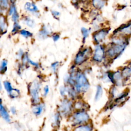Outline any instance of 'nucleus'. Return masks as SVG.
Returning <instances> with one entry per match:
<instances>
[{
  "instance_id": "obj_1",
  "label": "nucleus",
  "mask_w": 131,
  "mask_h": 131,
  "mask_svg": "<svg viewBox=\"0 0 131 131\" xmlns=\"http://www.w3.org/2000/svg\"><path fill=\"white\" fill-rule=\"evenodd\" d=\"M129 44V37L120 34L113 35L111 42L106 49V56L115 59L120 56Z\"/></svg>"
},
{
  "instance_id": "obj_2",
  "label": "nucleus",
  "mask_w": 131,
  "mask_h": 131,
  "mask_svg": "<svg viewBox=\"0 0 131 131\" xmlns=\"http://www.w3.org/2000/svg\"><path fill=\"white\" fill-rule=\"evenodd\" d=\"M75 88L77 92H85L89 87V83L85 76L82 73H77L76 75Z\"/></svg>"
},
{
  "instance_id": "obj_3",
  "label": "nucleus",
  "mask_w": 131,
  "mask_h": 131,
  "mask_svg": "<svg viewBox=\"0 0 131 131\" xmlns=\"http://www.w3.org/2000/svg\"><path fill=\"white\" fill-rule=\"evenodd\" d=\"M91 49L90 48H85L81 51H79L75 58V63L79 65L84 62L89 57L91 54Z\"/></svg>"
},
{
  "instance_id": "obj_4",
  "label": "nucleus",
  "mask_w": 131,
  "mask_h": 131,
  "mask_svg": "<svg viewBox=\"0 0 131 131\" xmlns=\"http://www.w3.org/2000/svg\"><path fill=\"white\" fill-rule=\"evenodd\" d=\"M120 34L129 37L131 36V20L127 23L121 25L116 30H115L113 35Z\"/></svg>"
},
{
  "instance_id": "obj_5",
  "label": "nucleus",
  "mask_w": 131,
  "mask_h": 131,
  "mask_svg": "<svg viewBox=\"0 0 131 131\" xmlns=\"http://www.w3.org/2000/svg\"><path fill=\"white\" fill-rule=\"evenodd\" d=\"M106 56V50L103 46L97 44L95 47L93 59L98 62H101Z\"/></svg>"
},
{
  "instance_id": "obj_6",
  "label": "nucleus",
  "mask_w": 131,
  "mask_h": 131,
  "mask_svg": "<svg viewBox=\"0 0 131 131\" xmlns=\"http://www.w3.org/2000/svg\"><path fill=\"white\" fill-rule=\"evenodd\" d=\"M72 122L74 125H79L87 121L89 116L87 113L83 111H78L74 114L72 117Z\"/></svg>"
},
{
  "instance_id": "obj_7",
  "label": "nucleus",
  "mask_w": 131,
  "mask_h": 131,
  "mask_svg": "<svg viewBox=\"0 0 131 131\" xmlns=\"http://www.w3.org/2000/svg\"><path fill=\"white\" fill-rule=\"evenodd\" d=\"M110 28L108 27L103 28L97 30L93 34V39L97 44L102 42L109 33Z\"/></svg>"
},
{
  "instance_id": "obj_8",
  "label": "nucleus",
  "mask_w": 131,
  "mask_h": 131,
  "mask_svg": "<svg viewBox=\"0 0 131 131\" xmlns=\"http://www.w3.org/2000/svg\"><path fill=\"white\" fill-rule=\"evenodd\" d=\"M40 84L37 81H34L30 86V92L32 98V100L35 103H38L39 101V91Z\"/></svg>"
},
{
  "instance_id": "obj_9",
  "label": "nucleus",
  "mask_w": 131,
  "mask_h": 131,
  "mask_svg": "<svg viewBox=\"0 0 131 131\" xmlns=\"http://www.w3.org/2000/svg\"><path fill=\"white\" fill-rule=\"evenodd\" d=\"M113 78L114 84L115 85L121 86L125 84V80L124 79L120 70L114 72Z\"/></svg>"
},
{
  "instance_id": "obj_10",
  "label": "nucleus",
  "mask_w": 131,
  "mask_h": 131,
  "mask_svg": "<svg viewBox=\"0 0 131 131\" xmlns=\"http://www.w3.org/2000/svg\"><path fill=\"white\" fill-rule=\"evenodd\" d=\"M72 103L71 102L67 100H65L61 102L60 104L59 110L60 112L63 115H67L71 112Z\"/></svg>"
},
{
  "instance_id": "obj_11",
  "label": "nucleus",
  "mask_w": 131,
  "mask_h": 131,
  "mask_svg": "<svg viewBox=\"0 0 131 131\" xmlns=\"http://www.w3.org/2000/svg\"><path fill=\"white\" fill-rule=\"evenodd\" d=\"M24 8L26 11L32 13H37L38 10L36 5L31 2H27L24 5Z\"/></svg>"
},
{
  "instance_id": "obj_12",
  "label": "nucleus",
  "mask_w": 131,
  "mask_h": 131,
  "mask_svg": "<svg viewBox=\"0 0 131 131\" xmlns=\"http://www.w3.org/2000/svg\"><path fill=\"white\" fill-rule=\"evenodd\" d=\"M120 71L125 81L128 80L131 77V69L128 66L122 68Z\"/></svg>"
},
{
  "instance_id": "obj_13",
  "label": "nucleus",
  "mask_w": 131,
  "mask_h": 131,
  "mask_svg": "<svg viewBox=\"0 0 131 131\" xmlns=\"http://www.w3.org/2000/svg\"><path fill=\"white\" fill-rule=\"evenodd\" d=\"M7 27L8 25L5 16L1 15L0 18V28L2 34L5 33V32H6Z\"/></svg>"
},
{
  "instance_id": "obj_14",
  "label": "nucleus",
  "mask_w": 131,
  "mask_h": 131,
  "mask_svg": "<svg viewBox=\"0 0 131 131\" xmlns=\"http://www.w3.org/2000/svg\"><path fill=\"white\" fill-rule=\"evenodd\" d=\"M0 113L2 117L7 122H10V118L8 113L7 112V110L3 106L2 104L1 103L0 104Z\"/></svg>"
},
{
  "instance_id": "obj_15",
  "label": "nucleus",
  "mask_w": 131,
  "mask_h": 131,
  "mask_svg": "<svg viewBox=\"0 0 131 131\" xmlns=\"http://www.w3.org/2000/svg\"><path fill=\"white\" fill-rule=\"evenodd\" d=\"M92 3L95 9H101L104 6L106 0H92Z\"/></svg>"
},
{
  "instance_id": "obj_16",
  "label": "nucleus",
  "mask_w": 131,
  "mask_h": 131,
  "mask_svg": "<svg viewBox=\"0 0 131 131\" xmlns=\"http://www.w3.org/2000/svg\"><path fill=\"white\" fill-rule=\"evenodd\" d=\"M93 127L90 124L80 125L76 127L74 131H92Z\"/></svg>"
},
{
  "instance_id": "obj_17",
  "label": "nucleus",
  "mask_w": 131,
  "mask_h": 131,
  "mask_svg": "<svg viewBox=\"0 0 131 131\" xmlns=\"http://www.w3.org/2000/svg\"><path fill=\"white\" fill-rule=\"evenodd\" d=\"M43 107L44 105H43V104H39L36 105L35 107H33L32 110L33 114H35L36 116L40 115L43 111Z\"/></svg>"
},
{
  "instance_id": "obj_18",
  "label": "nucleus",
  "mask_w": 131,
  "mask_h": 131,
  "mask_svg": "<svg viewBox=\"0 0 131 131\" xmlns=\"http://www.w3.org/2000/svg\"><path fill=\"white\" fill-rule=\"evenodd\" d=\"M50 35V31L46 28V26H43V27L41 28V29L39 32V36L41 38H46Z\"/></svg>"
},
{
  "instance_id": "obj_19",
  "label": "nucleus",
  "mask_w": 131,
  "mask_h": 131,
  "mask_svg": "<svg viewBox=\"0 0 131 131\" xmlns=\"http://www.w3.org/2000/svg\"><path fill=\"white\" fill-rule=\"evenodd\" d=\"M103 94V90L102 86L100 85H98L97 86V90L95 97V100L96 101L98 100L101 97Z\"/></svg>"
},
{
  "instance_id": "obj_20",
  "label": "nucleus",
  "mask_w": 131,
  "mask_h": 131,
  "mask_svg": "<svg viewBox=\"0 0 131 131\" xmlns=\"http://www.w3.org/2000/svg\"><path fill=\"white\" fill-rule=\"evenodd\" d=\"M9 2H10V0H0V6L1 10H8L10 6Z\"/></svg>"
},
{
  "instance_id": "obj_21",
  "label": "nucleus",
  "mask_w": 131,
  "mask_h": 131,
  "mask_svg": "<svg viewBox=\"0 0 131 131\" xmlns=\"http://www.w3.org/2000/svg\"><path fill=\"white\" fill-rule=\"evenodd\" d=\"M24 23L30 27H34L35 26V22L33 19L29 16H26L24 17Z\"/></svg>"
},
{
  "instance_id": "obj_22",
  "label": "nucleus",
  "mask_w": 131,
  "mask_h": 131,
  "mask_svg": "<svg viewBox=\"0 0 131 131\" xmlns=\"http://www.w3.org/2000/svg\"><path fill=\"white\" fill-rule=\"evenodd\" d=\"M19 33L21 34L23 36H24L25 38H29L33 36V33L31 32L25 30V29H22L19 31Z\"/></svg>"
},
{
  "instance_id": "obj_23",
  "label": "nucleus",
  "mask_w": 131,
  "mask_h": 131,
  "mask_svg": "<svg viewBox=\"0 0 131 131\" xmlns=\"http://www.w3.org/2000/svg\"><path fill=\"white\" fill-rule=\"evenodd\" d=\"M87 104L81 102V101H77L75 103V108L78 110H83L86 108Z\"/></svg>"
},
{
  "instance_id": "obj_24",
  "label": "nucleus",
  "mask_w": 131,
  "mask_h": 131,
  "mask_svg": "<svg viewBox=\"0 0 131 131\" xmlns=\"http://www.w3.org/2000/svg\"><path fill=\"white\" fill-rule=\"evenodd\" d=\"M81 32L83 36V39L84 40L89 36L90 33V30L85 27H82L81 28Z\"/></svg>"
},
{
  "instance_id": "obj_25",
  "label": "nucleus",
  "mask_w": 131,
  "mask_h": 131,
  "mask_svg": "<svg viewBox=\"0 0 131 131\" xmlns=\"http://www.w3.org/2000/svg\"><path fill=\"white\" fill-rule=\"evenodd\" d=\"M7 61L5 59H3L1 64L0 71L1 73H4L7 70Z\"/></svg>"
},
{
  "instance_id": "obj_26",
  "label": "nucleus",
  "mask_w": 131,
  "mask_h": 131,
  "mask_svg": "<svg viewBox=\"0 0 131 131\" xmlns=\"http://www.w3.org/2000/svg\"><path fill=\"white\" fill-rule=\"evenodd\" d=\"M16 10H16V7H15V5L14 4V3H11V4L10 5V6L8 9V14L9 16H11Z\"/></svg>"
},
{
  "instance_id": "obj_27",
  "label": "nucleus",
  "mask_w": 131,
  "mask_h": 131,
  "mask_svg": "<svg viewBox=\"0 0 131 131\" xmlns=\"http://www.w3.org/2000/svg\"><path fill=\"white\" fill-rule=\"evenodd\" d=\"M10 96L12 98H14L16 97H17L19 95V90H17V89H13L9 93Z\"/></svg>"
},
{
  "instance_id": "obj_28",
  "label": "nucleus",
  "mask_w": 131,
  "mask_h": 131,
  "mask_svg": "<svg viewBox=\"0 0 131 131\" xmlns=\"http://www.w3.org/2000/svg\"><path fill=\"white\" fill-rule=\"evenodd\" d=\"M4 86L5 87V90L8 93H9L13 89L11 83L8 81H5L4 82Z\"/></svg>"
},
{
  "instance_id": "obj_29",
  "label": "nucleus",
  "mask_w": 131,
  "mask_h": 131,
  "mask_svg": "<svg viewBox=\"0 0 131 131\" xmlns=\"http://www.w3.org/2000/svg\"><path fill=\"white\" fill-rule=\"evenodd\" d=\"M20 29H21V26L19 25L18 22L14 23L13 26L12 33H16L18 31H19Z\"/></svg>"
},
{
  "instance_id": "obj_30",
  "label": "nucleus",
  "mask_w": 131,
  "mask_h": 131,
  "mask_svg": "<svg viewBox=\"0 0 131 131\" xmlns=\"http://www.w3.org/2000/svg\"><path fill=\"white\" fill-rule=\"evenodd\" d=\"M19 14H18V13H17V10H16V11L13 13V14L11 15L12 20L14 23H16V22H18V19H19Z\"/></svg>"
},
{
  "instance_id": "obj_31",
  "label": "nucleus",
  "mask_w": 131,
  "mask_h": 131,
  "mask_svg": "<svg viewBox=\"0 0 131 131\" xmlns=\"http://www.w3.org/2000/svg\"><path fill=\"white\" fill-rule=\"evenodd\" d=\"M59 114H56L55 115V117H54V122L56 124V125H59V123H60V117H59Z\"/></svg>"
},
{
  "instance_id": "obj_32",
  "label": "nucleus",
  "mask_w": 131,
  "mask_h": 131,
  "mask_svg": "<svg viewBox=\"0 0 131 131\" xmlns=\"http://www.w3.org/2000/svg\"><path fill=\"white\" fill-rule=\"evenodd\" d=\"M60 38V35L58 33H55L52 35V39L54 41H57Z\"/></svg>"
},
{
  "instance_id": "obj_33",
  "label": "nucleus",
  "mask_w": 131,
  "mask_h": 131,
  "mask_svg": "<svg viewBox=\"0 0 131 131\" xmlns=\"http://www.w3.org/2000/svg\"><path fill=\"white\" fill-rule=\"evenodd\" d=\"M59 64V62L56 61V62H55L54 63H53L52 64H51V68L53 70V71H55L56 70V68L57 67V66H58Z\"/></svg>"
},
{
  "instance_id": "obj_34",
  "label": "nucleus",
  "mask_w": 131,
  "mask_h": 131,
  "mask_svg": "<svg viewBox=\"0 0 131 131\" xmlns=\"http://www.w3.org/2000/svg\"><path fill=\"white\" fill-rule=\"evenodd\" d=\"M49 86L48 85H46L44 87V89H43V95L45 96H46L48 93H49Z\"/></svg>"
},
{
  "instance_id": "obj_35",
  "label": "nucleus",
  "mask_w": 131,
  "mask_h": 131,
  "mask_svg": "<svg viewBox=\"0 0 131 131\" xmlns=\"http://www.w3.org/2000/svg\"><path fill=\"white\" fill-rule=\"evenodd\" d=\"M67 91H67V90L66 87H62V88H61L60 92V94H61V95L63 96L65 94L66 92H67Z\"/></svg>"
},
{
  "instance_id": "obj_36",
  "label": "nucleus",
  "mask_w": 131,
  "mask_h": 131,
  "mask_svg": "<svg viewBox=\"0 0 131 131\" xmlns=\"http://www.w3.org/2000/svg\"><path fill=\"white\" fill-rule=\"evenodd\" d=\"M29 62L31 64L34 66H36V67H38V63L35 62H34V61H32L31 60H30V59H29Z\"/></svg>"
},
{
  "instance_id": "obj_37",
  "label": "nucleus",
  "mask_w": 131,
  "mask_h": 131,
  "mask_svg": "<svg viewBox=\"0 0 131 131\" xmlns=\"http://www.w3.org/2000/svg\"><path fill=\"white\" fill-rule=\"evenodd\" d=\"M52 13L53 16H58L60 15L59 12L58 11H52Z\"/></svg>"
},
{
  "instance_id": "obj_38",
  "label": "nucleus",
  "mask_w": 131,
  "mask_h": 131,
  "mask_svg": "<svg viewBox=\"0 0 131 131\" xmlns=\"http://www.w3.org/2000/svg\"><path fill=\"white\" fill-rule=\"evenodd\" d=\"M24 55V53L23 52V51L21 50H20L17 53V56H18L19 57H21L22 56Z\"/></svg>"
},
{
  "instance_id": "obj_39",
  "label": "nucleus",
  "mask_w": 131,
  "mask_h": 131,
  "mask_svg": "<svg viewBox=\"0 0 131 131\" xmlns=\"http://www.w3.org/2000/svg\"><path fill=\"white\" fill-rule=\"evenodd\" d=\"M10 111H11V112L13 114H15L16 113V109L14 107H11V108H10Z\"/></svg>"
},
{
  "instance_id": "obj_40",
  "label": "nucleus",
  "mask_w": 131,
  "mask_h": 131,
  "mask_svg": "<svg viewBox=\"0 0 131 131\" xmlns=\"http://www.w3.org/2000/svg\"><path fill=\"white\" fill-rule=\"evenodd\" d=\"M78 0H72V2L73 3V4H75L78 2Z\"/></svg>"
},
{
  "instance_id": "obj_41",
  "label": "nucleus",
  "mask_w": 131,
  "mask_h": 131,
  "mask_svg": "<svg viewBox=\"0 0 131 131\" xmlns=\"http://www.w3.org/2000/svg\"><path fill=\"white\" fill-rule=\"evenodd\" d=\"M10 1L11 3H14L16 1V0H10Z\"/></svg>"
},
{
  "instance_id": "obj_42",
  "label": "nucleus",
  "mask_w": 131,
  "mask_h": 131,
  "mask_svg": "<svg viewBox=\"0 0 131 131\" xmlns=\"http://www.w3.org/2000/svg\"><path fill=\"white\" fill-rule=\"evenodd\" d=\"M128 66L129 67V68H130V69H131V60H130V61H129V64H128Z\"/></svg>"
}]
</instances>
